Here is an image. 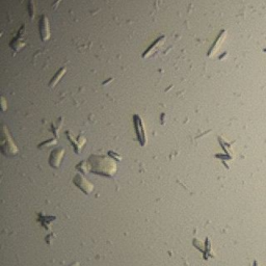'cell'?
Here are the masks:
<instances>
[{"label":"cell","instance_id":"cell-1","mask_svg":"<svg viewBox=\"0 0 266 266\" xmlns=\"http://www.w3.org/2000/svg\"><path fill=\"white\" fill-rule=\"evenodd\" d=\"M133 123H134L135 133L137 136V141L141 147H145L147 144V135H146V128L144 125V121L138 114L133 115Z\"/></svg>","mask_w":266,"mask_h":266},{"label":"cell","instance_id":"cell-2","mask_svg":"<svg viewBox=\"0 0 266 266\" xmlns=\"http://www.w3.org/2000/svg\"><path fill=\"white\" fill-rule=\"evenodd\" d=\"M73 182H74V184L76 186H78V187L80 188L85 194H91V191H93V189H94L93 184H91V183L86 180L83 176L79 175V174H77L75 176V178L73 179Z\"/></svg>","mask_w":266,"mask_h":266},{"label":"cell","instance_id":"cell-3","mask_svg":"<svg viewBox=\"0 0 266 266\" xmlns=\"http://www.w3.org/2000/svg\"><path fill=\"white\" fill-rule=\"evenodd\" d=\"M64 154H65V150L62 148H61L59 150L57 149V150L52 151L51 155H50V157H49V163L51 164L52 168H59L61 158H62V156H64Z\"/></svg>","mask_w":266,"mask_h":266},{"label":"cell","instance_id":"cell-4","mask_svg":"<svg viewBox=\"0 0 266 266\" xmlns=\"http://www.w3.org/2000/svg\"><path fill=\"white\" fill-rule=\"evenodd\" d=\"M40 33H41V39L43 42H46L49 39V25L46 16H43L40 20Z\"/></svg>","mask_w":266,"mask_h":266},{"label":"cell","instance_id":"cell-5","mask_svg":"<svg viewBox=\"0 0 266 266\" xmlns=\"http://www.w3.org/2000/svg\"><path fill=\"white\" fill-rule=\"evenodd\" d=\"M164 39H165V35H161L160 38L156 40V41H155L154 43H153V44H152L151 46H150V47H149L147 50H146V52L144 53V55H142V57H144V58H147L148 56H151V55H152V52L156 51V50H157V48L159 47V46L162 45V43H163Z\"/></svg>","mask_w":266,"mask_h":266},{"label":"cell","instance_id":"cell-6","mask_svg":"<svg viewBox=\"0 0 266 266\" xmlns=\"http://www.w3.org/2000/svg\"><path fill=\"white\" fill-rule=\"evenodd\" d=\"M226 33H227V31H226V30H222L221 33H219V35L217 36V39L215 40L214 44L212 45L210 51L208 52V56H212V55H213V53L215 51H217L218 48L221 47V45L222 44V41H224L225 38H226Z\"/></svg>","mask_w":266,"mask_h":266},{"label":"cell","instance_id":"cell-7","mask_svg":"<svg viewBox=\"0 0 266 266\" xmlns=\"http://www.w3.org/2000/svg\"><path fill=\"white\" fill-rule=\"evenodd\" d=\"M65 72H66V70H65V69H61V70H59V72L56 73L55 76H54V77H53V79H52L51 82H50V84H49L50 88H54L56 83H57L59 80H61V78L62 77V75L65 74Z\"/></svg>","mask_w":266,"mask_h":266},{"label":"cell","instance_id":"cell-8","mask_svg":"<svg viewBox=\"0 0 266 266\" xmlns=\"http://www.w3.org/2000/svg\"><path fill=\"white\" fill-rule=\"evenodd\" d=\"M29 11H30V16H31V18H32V2L30 1L29 2Z\"/></svg>","mask_w":266,"mask_h":266},{"label":"cell","instance_id":"cell-9","mask_svg":"<svg viewBox=\"0 0 266 266\" xmlns=\"http://www.w3.org/2000/svg\"><path fill=\"white\" fill-rule=\"evenodd\" d=\"M254 266H257V261H254Z\"/></svg>","mask_w":266,"mask_h":266}]
</instances>
